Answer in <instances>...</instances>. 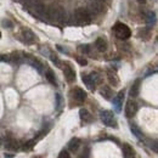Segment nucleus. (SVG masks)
<instances>
[{"instance_id": "obj_1", "label": "nucleus", "mask_w": 158, "mask_h": 158, "mask_svg": "<svg viewBox=\"0 0 158 158\" xmlns=\"http://www.w3.org/2000/svg\"><path fill=\"white\" fill-rule=\"evenodd\" d=\"M45 19L50 22H56V23H64L67 19V14L66 10L59 6V5H51L49 7H46V14H45Z\"/></svg>"}, {"instance_id": "obj_2", "label": "nucleus", "mask_w": 158, "mask_h": 158, "mask_svg": "<svg viewBox=\"0 0 158 158\" xmlns=\"http://www.w3.org/2000/svg\"><path fill=\"white\" fill-rule=\"evenodd\" d=\"M91 22V16L89 11L85 7H78L73 12V24L76 23L77 26H86Z\"/></svg>"}, {"instance_id": "obj_3", "label": "nucleus", "mask_w": 158, "mask_h": 158, "mask_svg": "<svg viewBox=\"0 0 158 158\" xmlns=\"http://www.w3.org/2000/svg\"><path fill=\"white\" fill-rule=\"evenodd\" d=\"M113 32H114L116 37H117L118 39H122V40H127L128 38H130V35H131L130 28H129L127 24L120 23V22H117V23L114 24Z\"/></svg>"}, {"instance_id": "obj_4", "label": "nucleus", "mask_w": 158, "mask_h": 158, "mask_svg": "<svg viewBox=\"0 0 158 158\" xmlns=\"http://www.w3.org/2000/svg\"><path fill=\"white\" fill-rule=\"evenodd\" d=\"M100 118H101L102 123L105 125L111 127V128H117V120H116L113 113L111 111H101L100 112Z\"/></svg>"}, {"instance_id": "obj_5", "label": "nucleus", "mask_w": 158, "mask_h": 158, "mask_svg": "<svg viewBox=\"0 0 158 158\" xmlns=\"http://www.w3.org/2000/svg\"><path fill=\"white\" fill-rule=\"evenodd\" d=\"M103 4H105L103 0H91L86 10L89 11L90 15H98L103 11Z\"/></svg>"}, {"instance_id": "obj_6", "label": "nucleus", "mask_w": 158, "mask_h": 158, "mask_svg": "<svg viewBox=\"0 0 158 158\" xmlns=\"http://www.w3.org/2000/svg\"><path fill=\"white\" fill-rule=\"evenodd\" d=\"M28 10L32 12V15H33V16L39 17V19H45L46 7H45V5H43L40 1H39V2H37L35 5H33V6L28 7Z\"/></svg>"}, {"instance_id": "obj_7", "label": "nucleus", "mask_w": 158, "mask_h": 158, "mask_svg": "<svg viewBox=\"0 0 158 158\" xmlns=\"http://www.w3.org/2000/svg\"><path fill=\"white\" fill-rule=\"evenodd\" d=\"M136 112H138V105H136V102L133 101V100H129L127 102V106H125V116L128 118H131V117H134L136 114Z\"/></svg>"}, {"instance_id": "obj_8", "label": "nucleus", "mask_w": 158, "mask_h": 158, "mask_svg": "<svg viewBox=\"0 0 158 158\" xmlns=\"http://www.w3.org/2000/svg\"><path fill=\"white\" fill-rule=\"evenodd\" d=\"M72 98L76 100L77 102L81 103V102H84L85 99H86V93L83 89H80V88H74L72 90Z\"/></svg>"}, {"instance_id": "obj_9", "label": "nucleus", "mask_w": 158, "mask_h": 158, "mask_svg": "<svg viewBox=\"0 0 158 158\" xmlns=\"http://www.w3.org/2000/svg\"><path fill=\"white\" fill-rule=\"evenodd\" d=\"M63 73H64V78L68 83H73L76 80V72L74 69L67 63L64 64V68H63Z\"/></svg>"}, {"instance_id": "obj_10", "label": "nucleus", "mask_w": 158, "mask_h": 158, "mask_svg": "<svg viewBox=\"0 0 158 158\" xmlns=\"http://www.w3.org/2000/svg\"><path fill=\"white\" fill-rule=\"evenodd\" d=\"M21 34H22V38H23V40H24L26 43H28V44L34 43L35 35H34V33H33L31 29H28V28H23V29L21 31Z\"/></svg>"}, {"instance_id": "obj_11", "label": "nucleus", "mask_w": 158, "mask_h": 158, "mask_svg": "<svg viewBox=\"0 0 158 158\" xmlns=\"http://www.w3.org/2000/svg\"><path fill=\"white\" fill-rule=\"evenodd\" d=\"M24 59H27L28 60V62L39 72L40 74H43V72H44V66H43V63L40 62L39 60H37V59H34V57H31V56H24Z\"/></svg>"}, {"instance_id": "obj_12", "label": "nucleus", "mask_w": 158, "mask_h": 158, "mask_svg": "<svg viewBox=\"0 0 158 158\" xmlns=\"http://www.w3.org/2000/svg\"><path fill=\"white\" fill-rule=\"evenodd\" d=\"M123 100H124V90H120L118 93V95L113 99V106H114V108H116L117 112H119L120 108H122V102H123Z\"/></svg>"}, {"instance_id": "obj_13", "label": "nucleus", "mask_w": 158, "mask_h": 158, "mask_svg": "<svg viewBox=\"0 0 158 158\" xmlns=\"http://www.w3.org/2000/svg\"><path fill=\"white\" fill-rule=\"evenodd\" d=\"M123 156L124 158H134L135 151L129 143H123Z\"/></svg>"}, {"instance_id": "obj_14", "label": "nucleus", "mask_w": 158, "mask_h": 158, "mask_svg": "<svg viewBox=\"0 0 158 158\" xmlns=\"http://www.w3.org/2000/svg\"><path fill=\"white\" fill-rule=\"evenodd\" d=\"M81 79H83L84 84L86 85V88H88L89 90H91V91L95 90V83H94V80L91 79L90 74H83V76H81Z\"/></svg>"}, {"instance_id": "obj_15", "label": "nucleus", "mask_w": 158, "mask_h": 158, "mask_svg": "<svg viewBox=\"0 0 158 158\" xmlns=\"http://www.w3.org/2000/svg\"><path fill=\"white\" fill-rule=\"evenodd\" d=\"M79 147H80V140L78 138H73L68 142V150L71 152H77Z\"/></svg>"}, {"instance_id": "obj_16", "label": "nucleus", "mask_w": 158, "mask_h": 158, "mask_svg": "<svg viewBox=\"0 0 158 158\" xmlns=\"http://www.w3.org/2000/svg\"><path fill=\"white\" fill-rule=\"evenodd\" d=\"M140 79H136L134 81V84L131 85L130 88V96L131 98H138L139 96V93H140Z\"/></svg>"}, {"instance_id": "obj_17", "label": "nucleus", "mask_w": 158, "mask_h": 158, "mask_svg": "<svg viewBox=\"0 0 158 158\" xmlns=\"http://www.w3.org/2000/svg\"><path fill=\"white\" fill-rule=\"evenodd\" d=\"M95 46H96V49L99 50L100 52H103L107 49V41L103 38H98L96 41H95Z\"/></svg>"}, {"instance_id": "obj_18", "label": "nucleus", "mask_w": 158, "mask_h": 158, "mask_svg": "<svg viewBox=\"0 0 158 158\" xmlns=\"http://www.w3.org/2000/svg\"><path fill=\"white\" fill-rule=\"evenodd\" d=\"M79 117L81 120H84V122H86V123H89V122H91V114H90V112L88 111V110H85V108H81L80 111H79Z\"/></svg>"}, {"instance_id": "obj_19", "label": "nucleus", "mask_w": 158, "mask_h": 158, "mask_svg": "<svg viewBox=\"0 0 158 158\" xmlns=\"http://www.w3.org/2000/svg\"><path fill=\"white\" fill-rule=\"evenodd\" d=\"M100 93H101V95L106 100H111L112 96H113V91H112V89H111L110 86H103Z\"/></svg>"}, {"instance_id": "obj_20", "label": "nucleus", "mask_w": 158, "mask_h": 158, "mask_svg": "<svg viewBox=\"0 0 158 158\" xmlns=\"http://www.w3.org/2000/svg\"><path fill=\"white\" fill-rule=\"evenodd\" d=\"M107 76H108V80L111 81V84H113V86H117L119 84V79L116 74V72L113 71H108L107 72Z\"/></svg>"}, {"instance_id": "obj_21", "label": "nucleus", "mask_w": 158, "mask_h": 158, "mask_svg": "<svg viewBox=\"0 0 158 158\" xmlns=\"http://www.w3.org/2000/svg\"><path fill=\"white\" fill-rule=\"evenodd\" d=\"M24 59V56L21 52H12L10 55V62H15V63H21Z\"/></svg>"}, {"instance_id": "obj_22", "label": "nucleus", "mask_w": 158, "mask_h": 158, "mask_svg": "<svg viewBox=\"0 0 158 158\" xmlns=\"http://www.w3.org/2000/svg\"><path fill=\"white\" fill-rule=\"evenodd\" d=\"M6 148L7 150H11V151H16V150H19V142L16 141V140H14V139H11V140H9L7 142H6Z\"/></svg>"}, {"instance_id": "obj_23", "label": "nucleus", "mask_w": 158, "mask_h": 158, "mask_svg": "<svg viewBox=\"0 0 158 158\" xmlns=\"http://www.w3.org/2000/svg\"><path fill=\"white\" fill-rule=\"evenodd\" d=\"M45 77H46V79L49 80L50 84L56 85V78H55V73L52 72V69H48L46 73H45Z\"/></svg>"}, {"instance_id": "obj_24", "label": "nucleus", "mask_w": 158, "mask_h": 158, "mask_svg": "<svg viewBox=\"0 0 158 158\" xmlns=\"http://www.w3.org/2000/svg\"><path fill=\"white\" fill-rule=\"evenodd\" d=\"M130 130H131V133L136 136L138 139H143V134L141 133V130L138 128V125H135V124H130Z\"/></svg>"}, {"instance_id": "obj_25", "label": "nucleus", "mask_w": 158, "mask_h": 158, "mask_svg": "<svg viewBox=\"0 0 158 158\" xmlns=\"http://www.w3.org/2000/svg\"><path fill=\"white\" fill-rule=\"evenodd\" d=\"M35 142H37V140H35V139H33V140H29L27 143H24V146H23V150H24V151H29V150H32V148H33V146L35 145Z\"/></svg>"}, {"instance_id": "obj_26", "label": "nucleus", "mask_w": 158, "mask_h": 158, "mask_svg": "<svg viewBox=\"0 0 158 158\" xmlns=\"http://www.w3.org/2000/svg\"><path fill=\"white\" fill-rule=\"evenodd\" d=\"M62 103H63L62 95H61V94H56V110H61Z\"/></svg>"}, {"instance_id": "obj_27", "label": "nucleus", "mask_w": 158, "mask_h": 158, "mask_svg": "<svg viewBox=\"0 0 158 158\" xmlns=\"http://www.w3.org/2000/svg\"><path fill=\"white\" fill-rule=\"evenodd\" d=\"M140 37L143 38V39H148L150 38V29H147V28L141 29L140 31Z\"/></svg>"}, {"instance_id": "obj_28", "label": "nucleus", "mask_w": 158, "mask_h": 158, "mask_svg": "<svg viewBox=\"0 0 158 158\" xmlns=\"http://www.w3.org/2000/svg\"><path fill=\"white\" fill-rule=\"evenodd\" d=\"M155 22H156V15H155V12H151V14H148V17H147V24H155Z\"/></svg>"}, {"instance_id": "obj_29", "label": "nucleus", "mask_w": 158, "mask_h": 158, "mask_svg": "<svg viewBox=\"0 0 158 158\" xmlns=\"http://www.w3.org/2000/svg\"><path fill=\"white\" fill-rule=\"evenodd\" d=\"M90 77H91V79L94 80V83H95V84H98V83L101 81V77H100L99 73H96V72H93V73L90 74Z\"/></svg>"}, {"instance_id": "obj_30", "label": "nucleus", "mask_w": 158, "mask_h": 158, "mask_svg": "<svg viewBox=\"0 0 158 158\" xmlns=\"http://www.w3.org/2000/svg\"><path fill=\"white\" fill-rule=\"evenodd\" d=\"M79 50H80L83 54H90V46H89L88 44L80 45V46H79Z\"/></svg>"}, {"instance_id": "obj_31", "label": "nucleus", "mask_w": 158, "mask_h": 158, "mask_svg": "<svg viewBox=\"0 0 158 158\" xmlns=\"http://www.w3.org/2000/svg\"><path fill=\"white\" fill-rule=\"evenodd\" d=\"M24 5H27V7H31L33 5H35L37 2H39V0H23Z\"/></svg>"}, {"instance_id": "obj_32", "label": "nucleus", "mask_w": 158, "mask_h": 158, "mask_svg": "<svg viewBox=\"0 0 158 158\" xmlns=\"http://www.w3.org/2000/svg\"><path fill=\"white\" fill-rule=\"evenodd\" d=\"M50 59H51V61H52L57 67H61V61H60L59 57H57L56 55H51V56H50Z\"/></svg>"}, {"instance_id": "obj_33", "label": "nucleus", "mask_w": 158, "mask_h": 158, "mask_svg": "<svg viewBox=\"0 0 158 158\" xmlns=\"http://www.w3.org/2000/svg\"><path fill=\"white\" fill-rule=\"evenodd\" d=\"M76 60H77V62H78L80 66H86V64H88V61L84 59V57L78 56V57H76Z\"/></svg>"}, {"instance_id": "obj_34", "label": "nucleus", "mask_w": 158, "mask_h": 158, "mask_svg": "<svg viewBox=\"0 0 158 158\" xmlns=\"http://www.w3.org/2000/svg\"><path fill=\"white\" fill-rule=\"evenodd\" d=\"M59 158H71V155L67 152V151H61L60 152V155H59Z\"/></svg>"}, {"instance_id": "obj_35", "label": "nucleus", "mask_w": 158, "mask_h": 158, "mask_svg": "<svg viewBox=\"0 0 158 158\" xmlns=\"http://www.w3.org/2000/svg\"><path fill=\"white\" fill-rule=\"evenodd\" d=\"M0 61L10 62V55H0Z\"/></svg>"}, {"instance_id": "obj_36", "label": "nucleus", "mask_w": 158, "mask_h": 158, "mask_svg": "<svg viewBox=\"0 0 158 158\" xmlns=\"http://www.w3.org/2000/svg\"><path fill=\"white\" fill-rule=\"evenodd\" d=\"M2 24H4V27H7V28H11V27H12V24H11L9 21L4 20V21H2Z\"/></svg>"}, {"instance_id": "obj_37", "label": "nucleus", "mask_w": 158, "mask_h": 158, "mask_svg": "<svg viewBox=\"0 0 158 158\" xmlns=\"http://www.w3.org/2000/svg\"><path fill=\"white\" fill-rule=\"evenodd\" d=\"M80 158H89V148H86L85 152H83V156Z\"/></svg>"}, {"instance_id": "obj_38", "label": "nucleus", "mask_w": 158, "mask_h": 158, "mask_svg": "<svg viewBox=\"0 0 158 158\" xmlns=\"http://www.w3.org/2000/svg\"><path fill=\"white\" fill-rule=\"evenodd\" d=\"M150 146H151V148H153V151H155V152H157V141H153V145L151 143Z\"/></svg>"}, {"instance_id": "obj_39", "label": "nucleus", "mask_w": 158, "mask_h": 158, "mask_svg": "<svg viewBox=\"0 0 158 158\" xmlns=\"http://www.w3.org/2000/svg\"><path fill=\"white\" fill-rule=\"evenodd\" d=\"M136 1H138L139 4H145V2L147 1V0H136Z\"/></svg>"}, {"instance_id": "obj_40", "label": "nucleus", "mask_w": 158, "mask_h": 158, "mask_svg": "<svg viewBox=\"0 0 158 158\" xmlns=\"http://www.w3.org/2000/svg\"><path fill=\"white\" fill-rule=\"evenodd\" d=\"M1 143H2V140H1V138H0V145H1Z\"/></svg>"}, {"instance_id": "obj_41", "label": "nucleus", "mask_w": 158, "mask_h": 158, "mask_svg": "<svg viewBox=\"0 0 158 158\" xmlns=\"http://www.w3.org/2000/svg\"><path fill=\"white\" fill-rule=\"evenodd\" d=\"M33 158H40V157H33Z\"/></svg>"}, {"instance_id": "obj_42", "label": "nucleus", "mask_w": 158, "mask_h": 158, "mask_svg": "<svg viewBox=\"0 0 158 158\" xmlns=\"http://www.w3.org/2000/svg\"><path fill=\"white\" fill-rule=\"evenodd\" d=\"M0 38H1V33H0Z\"/></svg>"}, {"instance_id": "obj_43", "label": "nucleus", "mask_w": 158, "mask_h": 158, "mask_svg": "<svg viewBox=\"0 0 158 158\" xmlns=\"http://www.w3.org/2000/svg\"><path fill=\"white\" fill-rule=\"evenodd\" d=\"M103 1H106V0H103Z\"/></svg>"}]
</instances>
